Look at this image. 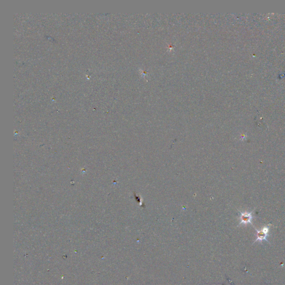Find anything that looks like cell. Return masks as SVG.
Wrapping results in <instances>:
<instances>
[{"label":"cell","mask_w":285,"mask_h":285,"mask_svg":"<svg viewBox=\"0 0 285 285\" xmlns=\"http://www.w3.org/2000/svg\"><path fill=\"white\" fill-rule=\"evenodd\" d=\"M255 229L256 232H257V234H256L257 239H256V241L254 242V243H255L257 241H260L261 242L263 240H265L266 241H267V239L266 238L268 236L269 229V225L263 227L261 230H258L256 228H255Z\"/></svg>","instance_id":"1"},{"label":"cell","mask_w":285,"mask_h":285,"mask_svg":"<svg viewBox=\"0 0 285 285\" xmlns=\"http://www.w3.org/2000/svg\"><path fill=\"white\" fill-rule=\"evenodd\" d=\"M252 212L253 211L251 212H240L241 215L239 217V220H240L239 225L243 224L244 225H247L248 224L250 223L253 226L252 223V220L253 218L252 215Z\"/></svg>","instance_id":"2"}]
</instances>
